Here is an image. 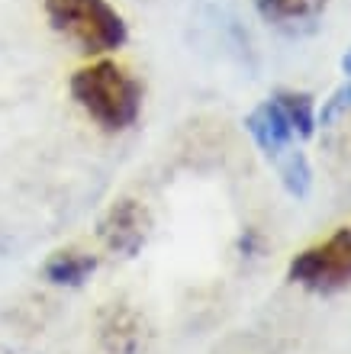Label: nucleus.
<instances>
[{
  "mask_svg": "<svg viewBox=\"0 0 351 354\" xmlns=\"http://www.w3.org/2000/svg\"><path fill=\"white\" fill-rule=\"evenodd\" d=\"M148 225H152V219L139 200H116L97 225V235L113 254L136 258L148 239Z\"/></svg>",
  "mask_w": 351,
  "mask_h": 354,
  "instance_id": "5",
  "label": "nucleus"
},
{
  "mask_svg": "<svg viewBox=\"0 0 351 354\" xmlns=\"http://www.w3.org/2000/svg\"><path fill=\"white\" fill-rule=\"evenodd\" d=\"M348 110H351V81H345V84L323 103V113L316 116V126H332V122L339 120V116H345Z\"/></svg>",
  "mask_w": 351,
  "mask_h": 354,
  "instance_id": "9",
  "label": "nucleus"
},
{
  "mask_svg": "<svg viewBox=\"0 0 351 354\" xmlns=\"http://www.w3.org/2000/svg\"><path fill=\"white\" fill-rule=\"evenodd\" d=\"M0 354H13V351H10V348H3V345H0Z\"/></svg>",
  "mask_w": 351,
  "mask_h": 354,
  "instance_id": "11",
  "label": "nucleus"
},
{
  "mask_svg": "<svg viewBox=\"0 0 351 354\" xmlns=\"http://www.w3.org/2000/svg\"><path fill=\"white\" fill-rule=\"evenodd\" d=\"M93 270H97V258L93 254L81 252V248H62V252H55L46 261L42 274L55 287H81Z\"/></svg>",
  "mask_w": 351,
  "mask_h": 354,
  "instance_id": "7",
  "label": "nucleus"
},
{
  "mask_svg": "<svg viewBox=\"0 0 351 354\" xmlns=\"http://www.w3.org/2000/svg\"><path fill=\"white\" fill-rule=\"evenodd\" d=\"M258 10L271 26L284 29L290 36H300V32L316 29L325 10V0H258Z\"/></svg>",
  "mask_w": 351,
  "mask_h": 354,
  "instance_id": "6",
  "label": "nucleus"
},
{
  "mask_svg": "<svg viewBox=\"0 0 351 354\" xmlns=\"http://www.w3.org/2000/svg\"><path fill=\"white\" fill-rule=\"evenodd\" d=\"M46 17L84 55L116 52L129 39L123 17L107 0H46Z\"/></svg>",
  "mask_w": 351,
  "mask_h": 354,
  "instance_id": "3",
  "label": "nucleus"
},
{
  "mask_svg": "<svg viewBox=\"0 0 351 354\" xmlns=\"http://www.w3.org/2000/svg\"><path fill=\"white\" fill-rule=\"evenodd\" d=\"M287 277L309 293H339L351 283V225H342L325 242L300 252L287 268Z\"/></svg>",
  "mask_w": 351,
  "mask_h": 354,
  "instance_id": "4",
  "label": "nucleus"
},
{
  "mask_svg": "<svg viewBox=\"0 0 351 354\" xmlns=\"http://www.w3.org/2000/svg\"><path fill=\"white\" fill-rule=\"evenodd\" d=\"M245 129L255 139V145L261 149V155L274 165L280 184L290 196L303 200L313 187V171L309 161L300 149H296V132L290 129V122L284 120V113L278 110L274 100L258 103L255 110L245 116Z\"/></svg>",
  "mask_w": 351,
  "mask_h": 354,
  "instance_id": "2",
  "label": "nucleus"
},
{
  "mask_svg": "<svg viewBox=\"0 0 351 354\" xmlns=\"http://www.w3.org/2000/svg\"><path fill=\"white\" fill-rule=\"evenodd\" d=\"M271 100L278 103V110L284 113V120L290 122V129L296 132V139H309L316 132V106L309 93H296V91H280Z\"/></svg>",
  "mask_w": 351,
  "mask_h": 354,
  "instance_id": "8",
  "label": "nucleus"
},
{
  "mask_svg": "<svg viewBox=\"0 0 351 354\" xmlns=\"http://www.w3.org/2000/svg\"><path fill=\"white\" fill-rule=\"evenodd\" d=\"M71 97L87 116L107 132L129 129L139 120L142 87L116 62H97L71 77Z\"/></svg>",
  "mask_w": 351,
  "mask_h": 354,
  "instance_id": "1",
  "label": "nucleus"
},
{
  "mask_svg": "<svg viewBox=\"0 0 351 354\" xmlns=\"http://www.w3.org/2000/svg\"><path fill=\"white\" fill-rule=\"evenodd\" d=\"M342 71H345V77L351 81V48L345 52V58H342Z\"/></svg>",
  "mask_w": 351,
  "mask_h": 354,
  "instance_id": "10",
  "label": "nucleus"
}]
</instances>
